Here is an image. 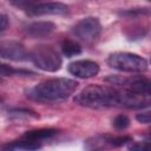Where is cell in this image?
<instances>
[{"mask_svg": "<svg viewBox=\"0 0 151 151\" xmlns=\"http://www.w3.org/2000/svg\"><path fill=\"white\" fill-rule=\"evenodd\" d=\"M132 142L130 137H111V136H96L86 140L85 146L90 150L93 149H107V147H118L126 143Z\"/></svg>", "mask_w": 151, "mask_h": 151, "instance_id": "9c48e42d", "label": "cell"}, {"mask_svg": "<svg viewBox=\"0 0 151 151\" xmlns=\"http://www.w3.org/2000/svg\"><path fill=\"white\" fill-rule=\"evenodd\" d=\"M40 147H41V144L39 143H34V142L20 138L19 140H15L8 145H5L2 149L4 150H38Z\"/></svg>", "mask_w": 151, "mask_h": 151, "instance_id": "4fadbf2b", "label": "cell"}, {"mask_svg": "<svg viewBox=\"0 0 151 151\" xmlns=\"http://www.w3.org/2000/svg\"><path fill=\"white\" fill-rule=\"evenodd\" d=\"M78 87V81L70 78H52L44 80L28 91V97L37 101H61L71 97Z\"/></svg>", "mask_w": 151, "mask_h": 151, "instance_id": "7a4b0ae2", "label": "cell"}, {"mask_svg": "<svg viewBox=\"0 0 151 151\" xmlns=\"http://www.w3.org/2000/svg\"><path fill=\"white\" fill-rule=\"evenodd\" d=\"M9 116L11 117H13L14 119H20V118H25V119H29V118H39V116L35 113V112H33V111H31V110H12L11 112H9Z\"/></svg>", "mask_w": 151, "mask_h": 151, "instance_id": "9a60e30c", "label": "cell"}, {"mask_svg": "<svg viewBox=\"0 0 151 151\" xmlns=\"http://www.w3.org/2000/svg\"><path fill=\"white\" fill-rule=\"evenodd\" d=\"M68 72L77 78L88 79L99 73V65L93 60H76L68 65Z\"/></svg>", "mask_w": 151, "mask_h": 151, "instance_id": "ba28073f", "label": "cell"}, {"mask_svg": "<svg viewBox=\"0 0 151 151\" xmlns=\"http://www.w3.org/2000/svg\"><path fill=\"white\" fill-rule=\"evenodd\" d=\"M0 54L1 58L14 61H24L29 59V53L26 51L25 46L14 40L2 41L0 45Z\"/></svg>", "mask_w": 151, "mask_h": 151, "instance_id": "52a82bcc", "label": "cell"}, {"mask_svg": "<svg viewBox=\"0 0 151 151\" xmlns=\"http://www.w3.org/2000/svg\"><path fill=\"white\" fill-rule=\"evenodd\" d=\"M130 150H151V142L145 140V142H138V143H133L131 145H129Z\"/></svg>", "mask_w": 151, "mask_h": 151, "instance_id": "ac0fdd59", "label": "cell"}, {"mask_svg": "<svg viewBox=\"0 0 151 151\" xmlns=\"http://www.w3.org/2000/svg\"><path fill=\"white\" fill-rule=\"evenodd\" d=\"M29 17H42V15H65L68 13V6L63 2L45 1L33 5L26 9Z\"/></svg>", "mask_w": 151, "mask_h": 151, "instance_id": "8992f818", "label": "cell"}, {"mask_svg": "<svg viewBox=\"0 0 151 151\" xmlns=\"http://www.w3.org/2000/svg\"><path fill=\"white\" fill-rule=\"evenodd\" d=\"M55 134H57V130H54V129H38V130L27 131L26 133H24L21 136V139H26V140H31V142L41 144V142L51 139Z\"/></svg>", "mask_w": 151, "mask_h": 151, "instance_id": "7c38bea8", "label": "cell"}, {"mask_svg": "<svg viewBox=\"0 0 151 151\" xmlns=\"http://www.w3.org/2000/svg\"><path fill=\"white\" fill-rule=\"evenodd\" d=\"M0 21H1V26H0V29H1V32H4V31H5L6 28H7V22H8V20H7V17H6V14H1Z\"/></svg>", "mask_w": 151, "mask_h": 151, "instance_id": "ffe728a7", "label": "cell"}, {"mask_svg": "<svg viewBox=\"0 0 151 151\" xmlns=\"http://www.w3.org/2000/svg\"><path fill=\"white\" fill-rule=\"evenodd\" d=\"M74 101L81 106L92 109L123 106V90L106 85L92 84L84 87L76 96Z\"/></svg>", "mask_w": 151, "mask_h": 151, "instance_id": "6da1fadb", "label": "cell"}, {"mask_svg": "<svg viewBox=\"0 0 151 151\" xmlns=\"http://www.w3.org/2000/svg\"><path fill=\"white\" fill-rule=\"evenodd\" d=\"M118 85L123 86L124 88L139 94L144 98L151 100V80L146 78H133V79H122L119 78Z\"/></svg>", "mask_w": 151, "mask_h": 151, "instance_id": "30bf717a", "label": "cell"}, {"mask_svg": "<svg viewBox=\"0 0 151 151\" xmlns=\"http://www.w3.org/2000/svg\"><path fill=\"white\" fill-rule=\"evenodd\" d=\"M107 65L117 71L142 73L147 68V61L139 54L131 52H113L107 57Z\"/></svg>", "mask_w": 151, "mask_h": 151, "instance_id": "3957f363", "label": "cell"}, {"mask_svg": "<svg viewBox=\"0 0 151 151\" xmlns=\"http://www.w3.org/2000/svg\"><path fill=\"white\" fill-rule=\"evenodd\" d=\"M61 52L66 58H72L81 53V46L74 40L66 39L61 44Z\"/></svg>", "mask_w": 151, "mask_h": 151, "instance_id": "5bb4252c", "label": "cell"}, {"mask_svg": "<svg viewBox=\"0 0 151 151\" xmlns=\"http://www.w3.org/2000/svg\"><path fill=\"white\" fill-rule=\"evenodd\" d=\"M55 28V25L50 21H38L32 22L26 27L27 34L32 38H45L50 35Z\"/></svg>", "mask_w": 151, "mask_h": 151, "instance_id": "8fae6325", "label": "cell"}, {"mask_svg": "<svg viewBox=\"0 0 151 151\" xmlns=\"http://www.w3.org/2000/svg\"><path fill=\"white\" fill-rule=\"evenodd\" d=\"M146 140H149V142H151V133H150L149 136H146Z\"/></svg>", "mask_w": 151, "mask_h": 151, "instance_id": "44dd1931", "label": "cell"}, {"mask_svg": "<svg viewBox=\"0 0 151 151\" xmlns=\"http://www.w3.org/2000/svg\"><path fill=\"white\" fill-rule=\"evenodd\" d=\"M136 119L142 124H151V110L138 113L136 116Z\"/></svg>", "mask_w": 151, "mask_h": 151, "instance_id": "d6986e66", "label": "cell"}, {"mask_svg": "<svg viewBox=\"0 0 151 151\" xmlns=\"http://www.w3.org/2000/svg\"><path fill=\"white\" fill-rule=\"evenodd\" d=\"M113 126L117 129V130H125L129 125H130V119L125 116V114H118L113 122H112Z\"/></svg>", "mask_w": 151, "mask_h": 151, "instance_id": "e0dca14e", "label": "cell"}, {"mask_svg": "<svg viewBox=\"0 0 151 151\" xmlns=\"http://www.w3.org/2000/svg\"><path fill=\"white\" fill-rule=\"evenodd\" d=\"M29 60L34 66L46 72H57L63 64L60 54L51 46H37L29 52Z\"/></svg>", "mask_w": 151, "mask_h": 151, "instance_id": "277c9868", "label": "cell"}, {"mask_svg": "<svg viewBox=\"0 0 151 151\" xmlns=\"http://www.w3.org/2000/svg\"><path fill=\"white\" fill-rule=\"evenodd\" d=\"M8 1L15 7L27 9L28 7H31L33 5H37V4H40V2H45L47 0H8Z\"/></svg>", "mask_w": 151, "mask_h": 151, "instance_id": "2e32d148", "label": "cell"}, {"mask_svg": "<svg viewBox=\"0 0 151 151\" xmlns=\"http://www.w3.org/2000/svg\"><path fill=\"white\" fill-rule=\"evenodd\" d=\"M74 35L85 44H93L101 34V24L96 17H87L73 26Z\"/></svg>", "mask_w": 151, "mask_h": 151, "instance_id": "5b68a950", "label": "cell"}, {"mask_svg": "<svg viewBox=\"0 0 151 151\" xmlns=\"http://www.w3.org/2000/svg\"><path fill=\"white\" fill-rule=\"evenodd\" d=\"M147 1H151V0H147Z\"/></svg>", "mask_w": 151, "mask_h": 151, "instance_id": "7402d4cb", "label": "cell"}]
</instances>
